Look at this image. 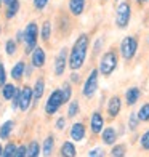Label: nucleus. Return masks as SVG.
Masks as SVG:
<instances>
[{
  "label": "nucleus",
  "instance_id": "obj_38",
  "mask_svg": "<svg viewBox=\"0 0 149 157\" xmlns=\"http://www.w3.org/2000/svg\"><path fill=\"white\" fill-rule=\"evenodd\" d=\"M47 3H48V0H34V5L37 10H44L47 6Z\"/></svg>",
  "mask_w": 149,
  "mask_h": 157
},
{
  "label": "nucleus",
  "instance_id": "obj_45",
  "mask_svg": "<svg viewBox=\"0 0 149 157\" xmlns=\"http://www.w3.org/2000/svg\"><path fill=\"white\" fill-rule=\"evenodd\" d=\"M101 2H103V3H104V2H108V0H101Z\"/></svg>",
  "mask_w": 149,
  "mask_h": 157
},
{
  "label": "nucleus",
  "instance_id": "obj_33",
  "mask_svg": "<svg viewBox=\"0 0 149 157\" xmlns=\"http://www.w3.org/2000/svg\"><path fill=\"white\" fill-rule=\"evenodd\" d=\"M88 157H104V151L103 147H95L88 152Z\"/></svg>",
  "mask_w": 149,
  "mask_h": 157
},
{
  "label": "nucleus",
  "instance_id": "obj_32",
  "mask_svg": "<svg viewBox=\"0 0 149 157\" xmlns=\"http://www.w3.org/2000/svg\"><path fill=\"white\" fill-rule=\"evenodd\" d=\"M77 112H79V101H77V99H74V101H71V104H69L67 116H69V117H74Z\"/></svg>",
  "mask_w": 149,
  "mask_h": 157
},
{
  "label": "nucleus",
  "instance_id": "obj_24",
  "mask_svg": "<svg viewBox=\"0 0 149 157\" xmlns=\"http://www.w3.org/2000/svg\"><path fill=\"white\" fill-rule=\"evenodd\" d=\"M15 93H16V88H15V85H13V83H6L3 87V98L5 99H13Z\"/></svg>",
  "mask_w": 149,
  "mask_h": 157
},
{
  "label": "nucleus",
  "instance_id": "obj_5",
  "mask_svg": "<svg viewBox=\"0 0 149 157\" xmlns=\"http://www.w3.org/2000/svg\"><path fill=\"white\" fill-rule=\"evenodd\" d=\"M37 35H39V27L35 23H29L24 31V44H26V52H34L37 45Z\"/></svg>",
  "mask_w": 149,
  "mask_h": 157
},
{
  "label": "nucleus",
  "instance_id": "obj_19",
  "mask_svg": "<svg viewBox=\"0 0 149 157\" xmlns=\"http://www.w3.org/2000/svg\"><path fill=\"white\" fill-rule=\"evenodd\" d=\"M26 64L23 63V61H19V63H16L15 66H13V69H11V77L15 78V80H21V77H23V74H24V67Z\"/></svg>",
  "mask_w": 149,
  "mask_h": 157
},
{
  "label": "nucleus",
  "instance_id": "obj_48",
  "mask_svg": "<svg viewBox=\"0 0 149 157\" xmlns=\"http://www.w3.org/2000/svg\"><path fill=\"white\" fill-rule=\"evenodd\" d=\"M116 2H119V0H116Z\"/></svg>",
  "mask_w": 149,
  "mask_h": 157
},
{
  "label": "nucleus",
  "instance_id": "obj_47",
  "mask_svg": "<svg viewBox=\"0 0 149 157\" xmlns=\"http://www.w3.org/2000/svg\"><path fill=\"white\" fill-rule=\"evenodd\" d=\"M147 45H149V39H147Z\"/></svg>",
  "mask_w": 149,
  "mask_h": 157
},
{
  "label": "nucleus",
  "instance_id": "obj_34",
  "mask_svg": "<svg viewBox=\"0 0 149 157\" xmlns=\"http://www.w3.org/2000/svg\"><path fill=\"white\" fill-rule=\"evenodd\" d=\"M16 52V44L13 40H8L6 42V55H15Z\"/></svg>",
  "mask_w": 149,
  "mask_h": 157
},
{
  "label": "nucleus",
  "instance_id": "obj_37",
  "mask_svg": "<svg viewBox=\"0 0 149 157\" xmlns=\"http://www.w3.org/2000/svg\"><path fill=\"white\" fill-rule=\"evenodd\" d=\"M26 155H27V147H26V146H19V147L16 149L15 157H26Z\"/></svg>",
  "mask_w": 149,
  "mask_h": 157
},
{
  "label": "nucleus",
  "instance_id": "obj_7",
  "mask_svg": "<svg viewBox=\"0 0 149 157\" xmlns=\"http://www.w3.org/2000/svg\"><path fill=\"white\" fill-rule=\"evenodd\" d=\"M61 104H64V99H63V93H61V90H55L53 93L50 95V98L47 99L45 112L48 114V116H52V114H55L56 111L61 108Z\"/></svg>",
  "mask_w": 149,
  "mask_h": 157
},
{
  "label": "nucleus",
  "instance_id": "obj_40",
  "mask_svg": "<svg viewBox=\"0 0 149 157\" xmlns=\"http://www.w3.org/2000/svg\"><path fill=\"white\" fill-rule=\"evenodd\" d=\"M71 82H72V83H79L80 82V75L74 72L72 75H71Z\"/></svg>",
  "mask_w": 149,
  "mask_h": 157
},
{
  "label": "nucleus",
  "instance_id": "obj_35",
  "mask_svg": "<svg viewBox=\"0 0 149 157\" xmlns=\"http://www.w3.org/2000/svg\"><path fill=\"white\" fill-rule=\"evenodd\" d=\"M5 80H6V74H5V67H3V64L0 63V87H5Z\"/></svg>",
  "mask_w": 149,
  "mask_h": 157
},
{
  "label": "nucleus",
  "instance_id": "obj_30",
  "mask_svg": "<svg viewBox=\"0 0 149 157\" xmlns=\"http://www.w3.org/2000/svg\"><path fill=\"white\" fill-rule=\"evenodd\" d=\"M61 93H63V99H64V103H67L69 99H71V95H72V90H71V85H69V83L63 85Z\"/></svg>",
  "mask_w": 149,
  "mask_h": 157
},
{
  "label": "nucleus",
  "instance_id": "obj_43",
  "mask_svg": "<svg viewBox=\"0 0 149 157\" xmlns=\"http://www.w3.org/2000/svg\"><path fill=\"white\" fill-rule=\"evenodd\" d=\"M146 2H149V0H136L138 5H143V3H146Z\"/></svg>",
  "mask_w": 149,
  "mask_h": 157
},
{
  "label": "nucleus",
  "instance_id": "obj_11",
  "mask_svg": "<svg viewBox=\"0 0 149 157\" xmlns=\"http://www.w3.org/2000/svg\"><path fill=\"white\" fill-rule=\"evenodd\" d=\"M67 66V50L63 48L61 52L56 56V61H55V74L56 75H61L64 74V69Z\"/></svg>",
  "mask_w": 149,
  "mask_h": 157
},
{
  "label": "nucleus",
  "instance_id": "obj_14",
  "mask_svg": "<svg viewBox=\"0 0 149 157\" xmlns=\"http://www.w3.org/2000/svg\"><path fill=\"white\" fill-rule=\"evenodd\" d=\"M71 138L74 141H82L85 138V125L82 122H77L72 125V128H71Z\"/></svg>",
  "mask_w": 149,
  "mask_h": 157
},
{
  "label": "nucleus",
  "instance_id": "obj_25",
  "mask_svg": "<svg viewBox=\"0 0 149 157\" xmlns=\"http://www.w3.org/2000/svg\"><path fill=\"white\" fill-rule=\"evenodd\" d=\"M39 151H40V147H39V143L37 141H32L29 147H27V157H39Z\"/></svg>",
  "mask_w": 149,
  "mask_h": 157
},
{
  "label": "nucleus",
  "instance_id": "obj_27",
  "mask_svg": "<svg viewBox=\"0 0 149 157\" xmlns=\"http://www.w3.org/2000/svg\"><path fill=\"white\" fill-rule=\"evenodd\" d=\"M18 10H19V2L16 0V2H13L11 5H8V10H6V18L11 19L18 13Z\"/></svg>",
  "mask_w": 149,
  "mask_h": 157
},
{
  "label": "nucleus",
  "instance_id": "obj_31",
  "mask_svg": "<svg viewBox=\"0 0 149 157\" xmlns=\"http://www.w3.org/2000/svg\"><path fill=\"white\" fill-rule=\"evenodd\" d=\"M139 144H141V147H143L144 151H149V130H146L143 135H141Z\"/></svg>",
  "mask_w": 149,
  "mask_h": 157
},
{
  "label": "nucleus",
  "instance_id": "obj_6",
  "mask_svg": "<svg viewBox=\"0 0 149 157\" xmlns=\"http://www.w3.org/2000/svg\"><path fill=\"white\" fill-rule=\"evenodd\" d=\"M98 77H99V71L98 69H93L90 72L88 78L85 80L83 83V90H82V93L85 98H91L95 93H96V90H98Z\"/></svg>",
  "mask_w": 149,
  "mask_h": 157
},
{
  "label": "nucleus",
  "instance_id": "obj_15",
  "mask_svg": "<svg viewBox=\"0 0 149 157\" xmlns=\"http://www.w3.org/2000/svg\"><path fill=\"white\" fill-rule=\"evenodd\" d=\"M139 96H141V91H139L138 87H132V88H128V90L125 91V101H127V104H128V106L136 104Z\"/></svg>",
  "mask_w": 149,
  "mask_h": 157
},
{
  "label": "nucleus",
  "instance_id": "obj_21",
  "mask_svg": "<svg viewBox=\"0 0 149 157\" xmlns=\"http://www.w3.org/2000/svg\"><path fill=\"white\" fill-rule=\"evenodd\" d=\"M127 155V146L125 144H116L111 149V157H125Z\"/></svg>",
  "mask_w": 149,
  "mask_h": 157
},
{
  "label": "nucleus",
  "instance_id": "obj_10",
  "mask_svg": "<svg viewBox=\"0 0 149 157\" xmlns=\"http://www.w3.org/2000/svg\"><path fill=\"white\" fill-rule=\"evenodd\" d=\"M34 101V90L31 87H24L21 90V101H19V109L27 111L31 108V104Z\"/></svg>",
  "mask_w": 149,
  "mask_h": 157
},
{
  "label": "nucleus",
  "instance_id": "obj_18",
  "mask_svg": "<svg viewBox=\"0 0 149 157\" xmlns=\"http://www.w3.org/2000/svg\"><path fill=\"white\" fill-rule=\"evenodd\" d=\"M44 90H45V82L42 80V78H37V82H35V85H34V103H37L42 98Z\"/></svg>",
  "mask_w": 149,
  "mask_h": 157
},
{
  "label": "nucleus",
  "instance_id": "obj_8",
  "mask_svg": "<svg viewBox=\"0 0 149 157\" xmlns=\"http://www.w3.org/2000/svg\"><path fill=\"white\" fill-rule=\"evenodd\" d=\"M120 109H122V99H120V96L119 95L111 96L109 101H108V116H109V119H116L120 114Z\"/></svg>",
  "mask_w": 149,
  "mask_h": 157
},
{
  "label": "nucleus",
  "instance_id": "obj_13",
  "mask_svg": "<svg viewBox=\"0 0 149 157\" xmlns=\"http://www.w3.org/2000/svg\"><path fill=\"white\" fill-rule=\"evenodd\" d=\"M45 64V52L44 48L35 47V50L32 52V66L34 67H42Z\"/></svg>",
  "mask_w": 149,
  "mask_h": 157
},
{
  "label": "nucleus",
  "instance_id": "obj_23",
  "mask_svg": "<svg viewBox=\"0 0 149 157\" xmlns=\"http://www.w3.org/2000/svg\"><path fill=\"white\" fill-rule=\"evenodd\" d=\"M53 144H55V138H53V136H48V138L45 140V143H44V155H45V157L52 155Z\"/></svg>",
  "mask_w": 149,
  "mask_h": 157
},
{
  "label": "nucleus",
  "instance_id": "obj_41",
  "mask_svg": "<svg viewBox=\"0 0 149 157\" xmlns=\"http://www.w3.org/2000/svg\"><path fill=\"white\" fill-rule=\"evenodd\" d=\"M101 44H103V40H101V39H98L96 47H95V53H98V52H99V48H101Z\"/></svg>",
  "mask_w": 149,
  "mask_h": 157
},
{
  "label": "nucleus",
  "instance_id": "obj_4",
  "mask_svg": "<svg viewBox=\"0 0 149 157\" xmlns=\"http://www.w3.org/2000/svg\"><path fill=\"white\" fill-rule=\"evenodd\" d=\"M138 52V39L135 35H127L124 40L120 42V56L128 63L135 58V55Z\"/></svg>",
  "mask_w": 149,
  "mask_h": 157
},
{
  "label": "nucleus",
  "instance_id": "obj_17",
  "mask_svg": "<svg viewBox=\"0 0 149 157\" xmlns=\"http://www.w3.org/2000/svg\"><path fill=\"white\" fill-rule=\"evenodd\" d=\"M61 157H75V146L71 141H64L61 146Z\"/></svg>",
  "mask_w": 149,
  "mask_h": 157
},
{
  "label": "nucleus",
  "instance_id": "obj_36",
  "mask_svg": "<svg viewBox=\"0 0 149 157\" xmlns=\"http://www.w3.org/2000/svg\"><path fill=\"white\" fill-rule=\"evenodd\" d=\"M19 101H21V90H16L15 96H13V109L19 108Z\"/></svg>",
  "mask_w": 149,
  "mask_h": 157
},
{
  "label": "nucleus",
  "instance_id": "obj_29",
  "mask_svg": "<svg viewBox=\"0 0 149 157\" xmlns=\"http://www.w3.org/2000/svg\"><path fill=\"white\" fill-rule=\"evenodd\" d=\"M50 34H52V24H50L48 21H45L44 26H42V39L47 42L50 39Z\"/></svg>",
  "mask_w": 149,
  "mask_h": 157
},
{
  "label": "nucleus",
  "instance_id": "obj_20",
  "mask_svg": "<svg viewBox=\"0 0 149 157\" xmlns=\"http://www.w3.org/2000/svg\"><path fill=\"white\" fill-rule=\"evenodd\" d=\"M13 127H15V124H13L11 120H6V122L0 127V140H6V138H8V135L13 130Z\"/></svg>",
  "mask_w": 149,
  "mask_h": 157
},
{
  "label": "nucleus",
  "instance_id": "obj_9",
  "mask_svg": "<svg viewBox=\"0 0 149 157\" xmlns=\"http://www.w3.org/2000/svg\"><path fill=\"white\" fill-rule=\"evenodd\" d=\"M90 128H91V132H93V135H99L104 130V117L99 111H95L93 114H91Z\"/></svg>",
  "mask_w": 149,
  "mask_h": 157
},
{
  "label": "nucleus",
  "instance_id": "obj_28",
  "mask_svg": "<svg viewBox=\"0 0 149 157\" xmlns=\"http://www.w3.org/2000/svg\"><path fill=\"white\" fill-rule=\"evenodd\" d=\"M141 122V120L138 119V114H130V117H128V128L132 132H135L138 128V124Z\"/></svg>",
  "mask_w": 149,
  "mask_h": 157
},
{
  "label": "nucleus",
  "instance_id": "obj_42",
  "mask_svg": "<svg viewBox=\"0 0 149 157\" xmlns=\"http://www.w3.org/2000/svg\"><path fill=\"white\" fill-rule=\"evenodd\" d=\"M13 2H16V0H3V3H6V5H11Z\"/></svg>",
  "mask_w": 149,
  "mask_h": 157
},
{
  "label": "nucleus",
  "instance_id": "obj_44",
  "mask_svg": "<svg viewBox=\"0 0 149 157\" xmlns=\"http://www.w3.org/2000/svg\"><path fill=\"white\" fill-rule=\"evenodd\" d=\"M0 155H3V151H2V147H0Z\"/></svg>",
  "mask_w": 149,
  "mask_h": 157
},
{
  "label": "nucleus",
  "instance_id": "obj_26",
  "mask_svg": "<svg viewBox=\"0 0 149 157\" xmlns=\"http://www.w3.org/2000/svg\"><path fill=\"white\" fill-rule=\"evenodd\" d=\"M16 146H15V143H8L6 144V147L3 149V155L2 157H15V154H16Z\"/></svg>",
  "mask_w": 149,
  "mask_h": 157
},
{
  "label": "nucleus",
  "instance_id": "obj_12",
  "mask_svg": "<svg viewBox=\"0 0 149 157\" xmlns=\"http://www.w3.org/2000/svg\"><path fill=\"white\" fill-rule=\"evenodd\" d=\"M101 138H103L104 144L114 146L116 141H117V132H116L112 127H108V128H104V130L101 132Z\"/></svg>",
  "mask_w": 149,
  "mask_h": 157
},
{
  "label": "nucleus",
  "instance_id": "obj_3",
  "mask_svg": "<svg viewBox=\"0 0 149 157\" xmlns=\"http://www.w3.org/2000/svg\"><path fill=\"white\" fill-rule=\"evenodd\" d=\"M132 19V5L130 0H125V2H120L116 11V26L119 29H127L130 24Z\"/></svg>",
  "mask_w": 149,
  "mask_h": 157
},
{
  "label": "nucleus",
  "instance_id": "obj_39",
  "mask_svg": "<svg viewBox=\"0 0 149 157\" xmlns=\"http://www.w3.org/2000/svg\"><path fill=\"white\" fill-rule=\"evenodd\" d=\"M64 125H66L64 117H59V119H58V122H56V128H58V130H63V128H64Z\"/></svg>",
  "mask_w": 149,
  "mask_h": 157
},
{
  "label": "nucleus",
  "instance_id": "obj_22",
  "mask_svg": "<svg viewBox=\"0 0 149 157\" xmlns=\"http://www.w3.org/2000/svg\"><path fill=\"white\" fill-rule=\"evenodd\" d=\"M138 119L141 122H149V103H144L138 111Z\"/></svg>",
  "mask_w": 149,
  "mask_h": 157
},
{
  "label": "nucleus",
  "instance_id": "obj_2",
  "mask_svg": "<svg viewBox=\"0 0 149 157\" xmlns=\"http://www.w3.org/2000/svg\"><path fill=\"white\" fill-rule=\"evenodd\" d=\"M117 64H119V55H117V52L114 48H111V50H108V52L101 56L98 71H99V74H101V75L109 77L116 71Z\"/></svg>",
  "mask_w": 149,
  "mask_h": 157
},
{
  "label": "nucleus",
  "instance_id": "obj_1",
  "mask_svg": "<svg viewBox=\"0 0 149 157\" xmlns=\"http://www.w3.org/2000/svg\"><path fill=\"white\" fill-rule=\"evenodd\" d=\"M88 45H90V37L87 34H80L69 53V67L72 71H77L83 66L88 52Z\"/></svg>",
  "mask_w": 149,
  "mask_h": 157
},
{
  "label": "nucleus",
  "instance_id": "obj_46",
  "mask_svg": "<svg viewBox=\"0 0 149 157\" xmlns=\"http://www.w3.org/2000/svg\"><path fill=\"white\" fill-rule=\"evenodd\" d=\"M2 2H3V0H0V5H2Z\"/></svg>",
  "mask_w": 149,
  "mask_h": 157
},
{
  "label": "nucleus",
  "instance_id": "obj_16",
  "mask_svg": "<svg viewBox=\"0 0 149 157\" xmlns=\"http://www.w3.org/2000/svg\"><path fill=\"white\" fill-rule=\"evenodd\" d=\"M87 0H69V10L74 16H80L85 10Z\"/></svg>",
  "mask_w": 149,
  "mask_h": 157
}]
</instances>
